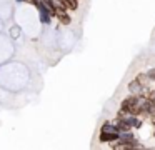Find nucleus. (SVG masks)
Instances as JSON below:
<instances>
[{"label": "nucleus", "instance_id": "nucleus-1", "mask_svg": "<svg viewBox=\"0 0 155 150\" xmlns=\"http://www.w3.org/2000/svg\"><path fill=\"white\" fill-rule=\"evenodd\" d=\"M115 140H118V132H100V142L112 143Z\"/></svg>", "mask_w": 155, "mask_h": 150}, {"label": "nucleus", "instance_id": "nucleus-2", "mask_svg": "<svg viewBox=\"0 0 155 150\" xmlns=\"http://www.w3.org/2000/svg\"><path fill=\"white\" fill-rule=\"evenodd\" d=\"M128 90H130L132 95H142V93H143V90H145V87L140 85L137 80H134V82H130V85H128Z\"/></svg>", "mask_w": 155, "mask_h": 150}, {"label": "nucleus", "instance_id": "nucleus-3", "mask_svg": "<svg viewBox=\"0 0 155 150\" xmlns=\"http://www.w3.org/2000/svg\"><path fill=\"white\" fill-rule=\"evenodd\" d=\"M38 2H40L42 5L50 12V15L54 17V8H55V2H54V0H38Z\"/></svg>", "mask_w": 155, "mask_h": 150}, {"label": "nucleus", "instance_id": "nucleus-4", "mask_svg": "<svg viewBox=\"0 0 155 150\" xmlns=\"http://www.w3.org/2000/svg\"><path fill=\"white\" fill-rule=\"evenodd\" d=\"M135 80H137L140 85H143V87H147V82H150V78L147 77V73H142V75H138Z\"/></svg>", "mask_w": 155, "mask_h": 150}, {"label": "nucleus", "instance_id": "nucleus-5", "mask_svg": "<svg viewBox=\"0 0 155 150\" xmlns=\"http://www.w3.org/2000/svg\"><path fill=\"white\" fill-rule=\"evenodd\" d=\"M102 132H117V128H115L114 123L105 122V123H104V127H102Z\"/></svg>", "mask_w": 155, "mask_h": 150}, {"label": "nucleus", "instance_id": "nucleus-6", "mask_svg": "<svg viewBox=\"0 0 155 150\" xmlns=\"http://www.w3.org/2000/svg\"><path fill=\"white\" fill-rule=\"evenodd\" d=\"M20 35V27H14L12 28V37H18Z\"/></svg>", "mask_w": 155, "mask_h": 150}, {"label": "nucleus", "instance_id": "nucleus-7", "mask_svg": "<svg viewBox=\"0 0 155 150\" xmlns=\"http://www.w3.org/2000/svg\"><path fill=\"white\" fill-rule=\"evenodd\" d=\"M147 77H148L150 80H155V68H150V70H148V72H147Z\"/></svg>", "mask_w": 155, "mask_h": 150}, {"label": "nucleus", "instance_id": "nucleus-8", "mask_svg": "<svg viewBox=\"0 0 155 150\" xmlns=\"http://www.w3.org/2000/svg\"><path fill=\"white\" fill-rule=\"evenodd\" d=\"M24 2H27V3H32V5H37V3H38V0H24Z\"/></svg>", "mask_w": 155, "mask_h": 150}]
</instances>
